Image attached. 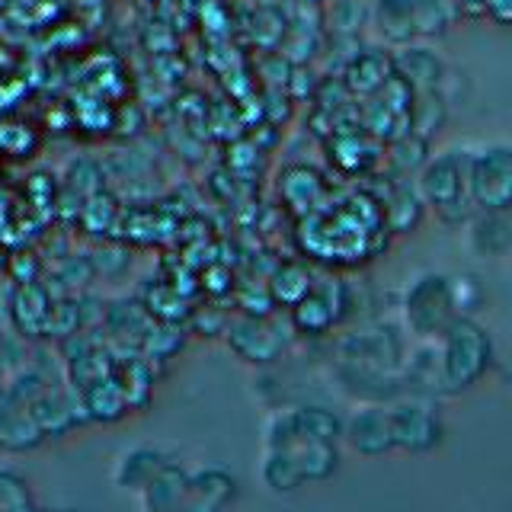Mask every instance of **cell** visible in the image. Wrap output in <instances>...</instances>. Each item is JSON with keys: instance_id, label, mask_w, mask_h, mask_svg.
I'll return each instance as SVG.
<instances>
[{"instance_id": "cell-15", "label": "cell", "mask_w": 512, "mask_h": 512, "mask_svg": "<svg viewBox=\"0 0 512 512\" xmlns=\"http://www.w3.org/2000/svg\"><path fill=\"white\" fill-rule=\"evenodd\" d=\"M260 477H263V484L269 490H276V493H288V490H295L298 484H304L295 455L292 452H276V448H266V458L260 464Z\"/></svg>"}, {"instance_id": "cell-6", "label": "cell", "mask_w": 512, "mask_h": 512, "mask_svg": "<svg viewBox=\"0 0 512 512\" xmlns=\"http://www.w3.org/2000/svg\"><path fill=\"white\" fill-rule=\"evenodd\" d=\"M346 439L352 442L359 455H381L394 445L391 432V413H384L378 407H365L359 413H352V420L346 423Z\"/></svg>"}, {"instance_id": "cell-10", "label": "cell", "mask_w": 512, "mask_h": 512, "mask_svg": "<svg viewBox=\"0 0 512 512\" xmlns=\"http://www.w3.org/2000/svg\"><path fill=\"white\" fill-rule=\"evenodd\" d=\"M375 23L388 42H410L416 32V0H378Z\"/></svg>"}, {"instance_id": "cell-9", "label": "cell", "mask_w": 512, "mask_h": 512, "mask_svg": "<svg viewBox=\"0 0 512 512\" xmlns=\"http://www.w3.org/2000/svg\"><path fill=\"white\" fill-rule=\"evenodd\" d=\"M394 68L397 74L407 80L410 87L432 93L442 77V61L429 52V48H404L397 58H394Z\"/></svg>"}, {"instance_id": "cell-20", "label": "cell", "mask_w": 512, "mask_h": 512, "mask_svg": "<svg viewBox=\"0 0 512 512\" xmlns=\"http://www.w3.org/2000/svg\"><path fill=\"white\" fill-rule=\"evenodd\" d=\"M455 4L468 16H484L487 13V0H455Z\"/></svg>"}, {"instance_id": "cell-16", "label": "cell", "mask_w": 512, "mask_h": 512, "mask_svg": "<svg viewBox=\"0 0 512 512\" xmlns=\"http://www.w3.org/2000/svg\"><path fill=\"white\" fill-rule=\"evenodd\" d=\"M336 317V308H333V301L330 295L324 292V288H311L308 295H304L298 301V308H295V324L304 330V333H320L324 327H330V320Z\"/></svg>"}, {"instance_id": "cell-11", "label": "cell", "mask_w": 512, "mask_h": 512, "mask_svg": "<svg viewBox=\"0 0 512 512\" xmlns=\"http://www.w3.org/2000/svg\"><path fill=\"white\" fill-rule=\"evenodd\" d=\"M42 426L32 410H0V448L7 452H26L42 442Z\"/></svg>"}, {"instance_id": "cell-3", "label": "cell", "mask_w": 512, "mask_h": 512, "mask_svg": "<svg viewBox=\"0 0 512 512\" xmlns=\"http://www.w3.org/2000/svg\"><path fill=\"white\" fill-rule=\"evenodd\" d=\"M490 343L484 330H477L468 320L448 327V349H445V381L448 388H464L487 368Z\"/></svg>"}, {"instance_id": "cell-21", "label": "cell", "mask_w": 512, "mask_h": 512, "mask_svg": "<svg viewBox=\"0 0 512 512\" xmlns=\"http://www.w3.org/2000/svg\"><path fill=\"white\" fill-rule=\"evenodd\" d=\"M13 512H42V509H36V506H32V503H26V506H16Z\"/></svg>"}, {"instance_id": "cell-13", "label": "cell", "mask_w": 512, "mask_h": 512, "mask_svg": "<svg viewBox=\"0 0 512 512\" xmlns=\"http://www.w3.org/2000/svg\"><path fill=\"white\" fill-rule=\"evenodd\" d=\"M288 452L295 455L298 468H301V477L304 484H311V480H324L336 471V445L333 442H298L295 448H288Z\"/></svg>"}, {"instance_id": "cell-17", "label": "cell", "mask_w": 512, "mask_h": 512, "mask_svg": "<svg viewBox=\"0 0 512 512\" xmlns=\"http://www.w3.org/2000/svg\"><path fill=\"white\" fill-rule=\"evenodd\" d=\"M189 480H192V496L202 500V503H208V506H215V509H221L234 496V477H228L218 468L199 471V474H192Z\"/></svg>"}, {"instance_id": "cell-4", "label": "cell", "mask_w": 512, "mask_h": 512, "mask_svg": "<svg viewBox=\"0 0 512 512\" xmlns=\"http://www.w3.org/2000/svg\"><path fill=\"white\" fill-rule=\"evenodd\" d=\"M452 288L445 285V279L429 276L410 292L407 311H410V324L420 333H436L448 324V311H452Z\"/></svg>"}, {"instance_id": "cell-8", "label": "cell", "mask_w": 512, "mask_h": 512, "mask_svg": "<svg viewBox=\"0 0 512 512\" xmlns=\"http://www.w3.org/2000/svg\"><path fill=\"white\" fill-rule=\"evenodd\" d=\"M391 432H394V445L429 448L439 439V423L423 407H397L391 413Z\"/></svg>"}, {"instance_id": "cell-18", "label": "cell", "mask_w": 512, "mask_h": 512, "mask_svg": "<svg viewBox=\"0 0 512 512\" xmlns=\"http://www.w3.org/2000/svg\"><path fill=\"white\" fill-rule=\"evenodd\" d=\"M26 503H32L26 480L16 471L0 468V512H13L16 506H26Z\"/></svg>"}, {"instance_id": "cell-19", "label": "cell", "mask_w": 512, "mask_h": 512, "mask_svg": "<svg viewBox=\"0 0 512 512\" xmlns=\"http://www.w3.org/2000/svg\"><path fill=\"white\" fill-rule=\"evenodd\" d=\"M487 13L496 23L512 26V0H487Z\"/></svg>"}, {"instance_id": "cell-1", "label": "cell", "mask_w": 512, "mask_h": 512, "mask_svg": "<svg viewBox=\"0 0 512 512\" xmlns=\"http://www.w3.org/2000/svg\"><path fill=\"white\" fill-rule=\"evenodd\" d=\"M468 160L461 151H445L439 157H432L423 170V199L442 212L448 221H458L468 215L471 189H468Z\"/></svg>"}, {"instance_id": "cell-12", "label": "cell", "mask_w": 512, "mask_h": 512, "mask_svg": "<svg viewBox=\"0 0 512 512\" xmlns=\"http://www.w3.org/2000/svg\"><path fill=\"white\" fill-rule=\"evenodd\" d=\"M394 77V61L384 58L381 52H362L356 61L349 64L346 84L359 93H378L388 80Z\"/></svg>"}, {"instance_id": "cell-2", "label": "cell", "mask_w": 512, "mask_h": 512, "mask_svg": "<svg viewBox=\"0 0 512 512\" xmlns=\"http://www.w3.org/2000/svg\"><path fill=\"white\" fill-rule=\"evenodd\" d=\"M471 202L480 212H509L512 208V148L493 144L468 160Z\"/></svg>"}, {"instance_id": "cell-14", "label": "cell", "mask_w": 512, "mask_h": 512, "mask_svg": "<svg viewBox=\"0 0 512 512\" xmlns=\"http://www.w3.org/2000/svg\"><path fill=\"white\" fill-rule=\"evenodd\" d=\"M471 240L480 253H500L512 244V218L509 212H480L471 224Z\"/></svg>"}, {"instance_id": "cell-5", "label": "cell", "mask_w": 512, "mask_h": 512, "mask_svg": "<svg viewBox=\"0 0 512 512\" xmlns=\"http://www.w3.org/2000/svg\"><path fill=\"white\" fill-rule=\"evenodd\" d=\"M192 474H186L180 464H167L148 487H144L141 496V509L144 512H186L189 500H192Z\"/></svg>"}, {"instance_id": "cell-7", "label": "cell", "mask_w": 512, "mask_h": 512, "mask_svg": "<svg viewBox=\"0 0 512 512\" xmlns=\"http://www.w3.org/2000/svg\"><path fill=\"white\" fill-rule=\"evenodd\" d=\"M170 464L167 455H160L157 448H132V452H125L122 461L116 464V484L122 490H132V493H141L144 487L151 484V480L164 471Z\"/></svg>"}, {"instance_id": "cell-22", "label": "cell", "mask_w": 512, "mask_h": 512, "mask_svg": "<svg viewBox=\"0 0 512 512\" xmlns=\"http://www.w3.org/2000/svg\"><path fill=\"white\" fill-rule=\"evenodd\" d=\"M42 512H74V509H42Z\"/></svg>"}]
</instances>
